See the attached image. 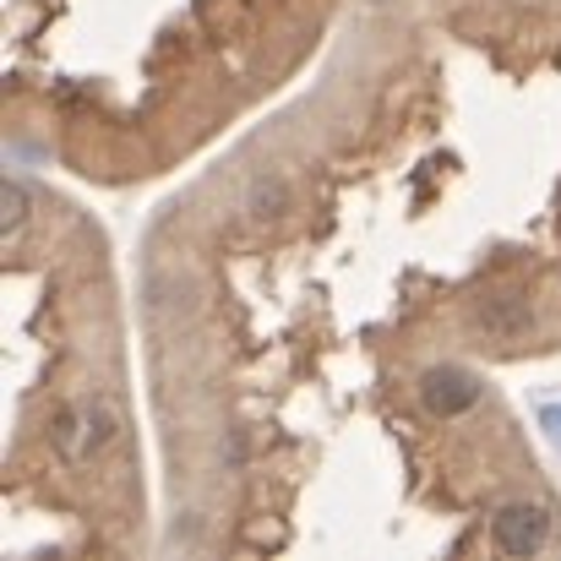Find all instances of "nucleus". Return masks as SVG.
<instances>
[{
	"mask_svg": "<svg viewBox=\"0 0 561 561\" xmlns=\"http://www.w3.org/2000/svg\"><path fill=\"white\" fill-rule=\"evenodd\" d=\"M115 431H121V414H115L104 398H82V403H71V409L55 414V447H60L71 463L104 453V447L115 442Z\"/></svg>",
	"mask_w": 561,
	"mask_h": 561,
	"instance_id": "nucleus-1",
	"label": "nucleus"
},
{
	"mask_svg": "<svg viewBox=\"0 0 561 561\" xmlns=\"http://www.w3.org/2000/svg\"><path fill=\"white\" fill-rule=\"evenodd\" d=\"M480 398H485V381L474 371H463V366H431V371L420 376V403H425V414H436V420H458V414H469Z\"/></svg>",
	"mask_w": 561,
	"mask_h": 561,
	"instance_id": "nucleus-2",
	"label": "nucleus"
},
{
	"mask_svg": "<svg viewBox=\"0 0 561 561\" xmlns=\"http://www.w3.org/2000/svg\"><path fill=\"white\" fill-rule=\"evenodd\" d=\"M491 540L502 557H535L546 551L551 540V513L540 502H507L496 518H491Z\"/></svg>",
	"mask_w": 561,
	"mask_h": 561,
	"instance_id": "nucleus-3",
	"label": "nucleus"
},
{
	"mask_svg": "<svg viewBox=\"0 0 561 561\" xmlns=\"http://www.w3.org/2000/svg\"><path fill=\"white\" fill-rule=\"evenodd\" d=\"M0 224H5V234H16L27 224V191L16 186V181L0 186Z\"/></svg>",
	"mask_w": 561,
	"mask_h": 561,
	"instance_id": "nucleus-4",
	"label": "nucleus"
},
{
	"mask_svg": "<svg viewBox=\"0 0 561 561\" xmlns=\"http://www.w3.org/2000/svg\"><path fill=\"white\" fill-rule=\"evenodd\" d=\"M485 328H496V333H513V328H524V311H507V306H496V311L485 317Z\"/></svg>",
	"mask_w": 561,
	"mask_h": 561,
	"instance_id": "nucleus-5",
	"label": "nucleus"
},
{
	"mask_svg": "<svg viewBox=\"0 0 561 561\" xmlns=\"http://www.w3.org/2000/svg\"><path fill=\"white\" fill-rule=\"evenodd\" d=\"M540 431L561 447V403H546V409H540Z\"/></svg>",
	"mask_w": 561,
	"mask_h": 561,
	"instance_id": "nucleus-6",
	"label": "nucleus"
},
{
	"mask_svg": "<svg viewBox=\"0 0 561 561\" xmlns=\"http://www.w3.org/2000/svg\"><path fill=\"white\" fill-rule=\"evenodd\" d=\"M284 202V186H256V207H278Z\"/></svg>",
	"mask_w": 561,
	"mask_h": 561,
	"instance_id": "nucleus-7",
	"label": "nucleus"
}]
</instances>
